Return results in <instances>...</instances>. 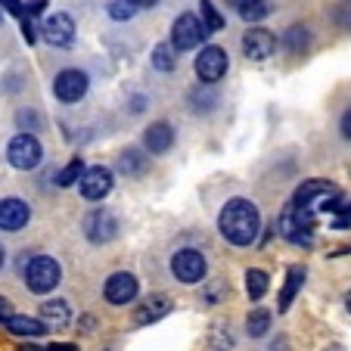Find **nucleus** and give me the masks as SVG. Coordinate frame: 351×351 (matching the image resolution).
<instances>
[{
  "mask_svg": "<svg viewBox=\"0 0 351 351\" xmlns=\"http://www.w3.org/2000/svg\"><path fill=\"white\" fill-rule=\"evenodd\" d=\"M171 274L180 283H199L206 277V255L196 252V249H180L171 258Z\"/></svg>",
  "mask_w": 351,
  "mask_h": 351,
  "instance_id": "5",
  "label": "nucleus"
},
{
  "mask_svg": "<svg viewBox=\"0 0 351 351\" xmlns=\"http://www.w3.org/2000/svg\"><path fill=\"white\" fill-rule=\"evenodd\" d=\"M153 66L159 69V72H171L174 66H178V56H174V47L171 44H159L153 50Z\"/></svg>",
  "mask_w": 351,
  "mask_h": 351,
  "instance_id": "24",
  "label": "nucleus"
},
{
  "mask_svg": "<svg viewBox=\"0 0 351 351\" xmlns=\"http://www.w3.org/2000/svg\"><path fill=\"white\" fill-rule=\"evenodd\" d=\"M62 280V271H60V261H53L50 255H38L25 265V283L32 292H50L56 289Z\"/></svg>",
  "mask_w": 351,
  "mask_h": 351,
  "instance_id": "3",
  "label": "nucleus"
},
{
  "mask_svg": "<svg viewBox=\"0 0 351 351\" xmlns=\"http://www.w3.org/2000/svg\"><path fill=\"white\" fill-rule=\"evenodd\" d=\"M40 156H44V149H40V143H38L34 134H16V137L10 140V146H7L10 165L19 168V171H32V168H38Z\"/></svg>",
  "mask_w": 351,
  "mask_h": 351,
  "instance_id": "4",
  "label": "nucleus"
},
{
  "mask_svg": "<svg viewBox=\"0 0 351 351\" xmlns=\"http://www.w3.org/2000/svg\"><path fill=\"white\" fill-rule=\"evenodd\" d=\"M137 7H153V3H159V0H134Z\"/></svg>",
  "mask_w": 351,
  "mask_h": 351,
  "instance_id": "36",
  "label": "nucleus"
},
{
  "mask_svg": "<svg viewBox=\"0 0 351 351\" xmlns=\"http://www.w3.org/2000/svg\"><path fill=\"white\" fill-rule=\"evenodd\" d=\"M202 25H206V32H221V25H224V19L218 16V10L208 3V0H202Z\"/></svg>",
  "mask_w": 351,
  "mask_h": 351,
  "instance_id": "28",
  "label": "nucleus"
},
{
  "mask_svg": "<svg viewBox=\"0 0 351 351\" xmlns=\"http://www.w3.org/2000/svg\"><path fill=\"white\" fill-rule=\"evenodd\" d=\"M339 199H342V193H339L330 180H308V184H302L295 190L292 206H295L298 212H305L308 218L317 221V215H330L332 208H336Z\"/></svg>",
  "mask_w": 351,
  "mask_h": 351,
  "instance_id": "2",
  "label": "nucleus"
},
{
  "mask_svg": "<svg viewBox=\"0 0 351 351\" xmlns=\"http://www.w3.org/2000/svg\"><path fill=\"white\" fill-rule=\"evenodd\" d=\"M267 286H271V280H267L265 271H258V267H249V271H245V292H249L252 302L267 295Z\"/></svg>",
  "mask_w": 351,
  "mask_h": 351,
  "instance_id": "22",
  "label": "nucleus"
},
{
  "mask_svg": "<svg viewBox=\"0 0 351 351\" xmlns=\"http://www.w3.org/2000/svg\"><path fill=\"white\" fill-rule=\"evenodd\" d=\"M53 93L62 103H78L87 93V75L78 72V69H62L53 81Z\"/></svg>",
  "mask_w": 351,
  "mask_h": 351,
  "instance_id": "8",
  "label": "nucleus"
},
{
  "mask_svg": "<svg viewBox=\"0 0 351 351\" xmlns=\"http://www.w3.org/2000/svg\"><path fill=\"white\" fill-rule=\"evenodd\" d=\"M7 330L13 332V336H44L47 332V324L44 320H34V317H25V314H13V317L7 320Z\"/></svg>",
  "mask_w": 351,
  "mask_h": 351,
  "instance_id": "19",
  "label": "nucleus"
},
{
  "mask_svg": "<svg viewBox=\"0 0 351 351\" xmlns=\"http://www.w3.org/2000/svg\"><path fill=\"white\" fill-rule=\"evenodd\" d=\"M302 283H305V267H289V274H286V286L283 292H280V311H289L292 298H295V292L302 289Z\"/></svg>",
  "mask_w": 351,
  "mask_h": 351,
  "instance_id": "21",
  "label": "nucleus"
},
{
  "mask_svg": "<svg viewBox=\"0 0 351 351\" xmlns=\"http://www.w3.org/2000/svg\"><path fill=\"white\" fill-rule=\"evenodd\" d=\"M227 3H230L245 22H258L271 13V3H267V0H227Z\"/></svg>",
  "mask_w": 351,
  "mask_h": 351,
  "instance_id": "20",
  "label": "nucleus"
},
{
  "mask_svg": "<svg viewBox=\"0 0 351 351\" xmlns=\"http://www.w3.org/2000/svg\"><path fill=\"white\" fill-rule=\"evenodd\" d=\"M40 320H44L47 326H53V330H62V326H69V320H72V311H69V305L62 298H53V302H44V305H40Z\"/></svg>",
  "mask_w": 351,
  "mask_h": 351,
  "instance_id": "18",
  "label": "nucleus"
},
{
  "mask_svg": "<svg viewBox=\"0 0 351 351\" xmlns=\"http://www.w3.org/2000/svg\"><path fill=\"white\" fill-rule=\"evenodd\" d=\"M330 221H332V227H339V230L351 227V202H342V199H339L336 208L330 212Z\"/></svg>",
  "mask_w": 351,
  "mask_h": 351,
  "instance_id": "27",
  "label": "nucleus"
},
{
  "mask_svg": "<svg viewBox=\"0 0 351 351\" xmlns=\"http://www.w3.org/2000/svg\"><path fill=\"white\" fill-rule=\"evenodd\" d=\"M78 184H81V196L90 199V202H99V199L109 196V190H112V171L103 165H93V168H87Z\"/></svg>",
  "mask_w": 351,
  "mask_h": 351,
  "instance_id": "10",
  "label": "nucleus"
},
{
  "mask_svg": "<svg viewBox=\"0 0 351 351\" xmlns=\"http://www.w3.org/2000/svg\"><path fill=\"white\" fill-rule=\"evenodd\" d=\"M40 32H44L47 44L69 47L75 40V22H72V16H66V13H53V16H47L44 19Z\"/></svg>",
  "mask_w": 351,
  "mask_h": 351,
  "instance_id": "11",
  "label": "nucleus"
},
{
  "mask_svg": "<svg viewBox=\"0 0 351 351\" xmlns=\"http://www.w3.org/2000/svg\"><path fill=\"white\" fill-rule=\"evenodd\" d=\"M274 47H277V38H274L267 28H252V32H245V38H243V53L255 62L267 60V56L274 53Z\"/></svg>",
  "mask_w": 351,
  "mask_h": 351,
  "instance_id": "14",
  "label": "nucleus"
},
{
  "mask_svg": "<svg viewBox=\"0 0 351 351\" xmlns=\"http://www.w3.org/2000/svg\"><path fill=\"white\" fill-rule=\"evenodd\" d=\"M134 13H137V3H134V0H109V16H112V19L125 22V19H131Z\"/></svg>",
  "mask_w": 351,
  "mask_h": 351,
  "instance_id": "26",
  "label": "nucleus"
},
{
  "mask_svg": "<svg viewBox=\"0 0 351 351\" xmlns=\"http://www.w3.org/2000/svg\"><path fill=\"white\" fill-rule=\"evenodd\" d=\"M221 237L233 245H252L261 233V215L249 199H230L218 215Z\"/></svg>",
  "mask_w": 351,
  "mask_h": 351,
  "instance_id": "1",
  "label": "nucleus"
},
{
  "mask_svg": "<svg viewBox=\"0 0 351 351\" xmlns=\"http://www.w3.org/2000/svg\"><path fill=\"white\" fill-rule=\"evenodd\" d=\"M0 7H7V13L13 16H25V3H19V0H0Z\"/></svg>",
  "mask_w": 351,
  "mask_h": 351,
  "instance_id": "31",
  "label": "nucleus"
},
{
  "mask_svg": "<svg viewBox=\"0 0 351 351\" xmlns=\"http://www.w3.org/2000/svg\"><path fill=\"white\" fill-rule=\"evenodd\" d=\"M84 171H87V168H84V162H81V159H72L66 168H62L60 174H56V184H60V186H72L75 180H81V178H84Z\"/></svg>",
  "mask_w": 351,
  "mask_h": 351,
  "instance_id": "25",
  "label": "nucleus"
},
{
  "mask_svg": "<svg viewBox=\"0 0 351 351\" xmlns=\"http://www.w3.org/2000/svg\"><path fill=\"white\" fill-rule=\"evenodd\" d=\"M245 330H249V336L252 339H261L267 330H271V311H265V308L252 311L249 314V320H245Z\"/></svg>",
  "mask_w": 351,
  "mask_h": 351,
  "instance_id": "23",
  "label": "nucleus"
},
{
  "mask_svg": "<svg viewBox=\"0 0 351 351\" xmlns=\"http://www.w3.org/2000/svg\"><path fill=\"white\" fill-rule=\"evenodd\" d=\"M206 34H208L206 25H202L196 16L184 13V16H178V22H174V28H171V47L174 50H193Z\"/></svg>",
  "mask_w": 351,
  "mask_h": 351,
  "instance_id": "6",
  "label": "nucleus"
},
{
  "mask_svg": "<svg viewBox=\"0 0 351 351\" xmlns=\"http://www.w3.org/2000/svg\"><path fill=\"white\" fill-rule=\"evenodd\" d=\"M196 75L206 81V84L221 81L227 75V53L221 47H206V50L196 56Z\"/></svg>",
  "mask_w": 351,
  "mask_h": 351,
  "instance_id": "7",
  "label": "nucleus"
},
{
  "mask_svg": "<svg viewBox=\"0 0 351 351\" xmlns=\"http://www.w3.org/2000/svg\"><path fill=\"white\" fill-rule=\"evenodd\" d=\"M84 233L90 243H109V239H115V233H119V221H115L112 212L97 208V212H90L84 218Z\"/></svg>",
  "mask_w": 351,
  "mask_h": 351,
  "instance_id": "9",
  "label": "nucleus"
},
{
  "mask_svg": "<svg viewBox=\"0 0 351 351\" xmlns=\"http://www.w3.org/2000/svg\"><path fill=\"white\" fill-rule=\"evenodd\" d=\"M50 351H78V345H69V342H56V345H50Z\"/></svg>",
  "mask_w": 351,
  "mask_h": 351,
  "instance_id": "34",
  "label": "nucleus"
},
{
  "mask_svg": "<svg viewBox=\"0 0 351 351\" xmlns=\"http://www.w3.org/2000/svg\"><path fill=\"white\" fill-rule=\"evenodd\" d=\"M0 267H3V249H0Z\"/></svg>",
  "mask_w": 351,
  "mask_h": 351,
  "instance_id": "37",
  "label": "nucleus"
},
{
  "mask_svg": "<svg viewBox=\"0 0 351 351\" xmlns=\"http://www.w3.org/2000/svg\"><path fill=\"white\" fill-rule=\"evenodd\" d=\"M119 168H121V171H125V174H143L146 162L140 159L137 153H125V156H121V159H119Z\"/></svg>",
  "mask_w": 351,
  "mask_h": 351,
  "instance_id": "30",
  "label": "nucleus"
},
{
  "mask_svg": "<svg viewBox=\"0 0 351 351\" xmlns=\"http://www.w3.org/2000/svg\"><path fill=\"white\" fill-rule=\"evenodd\" d=\"M348 311H351V292H348Z\"/></svg>",
  "mask_w": 351,
  "mask_h": 351,
  "instance_id": "38",
  "label": "nucleus"
},
{
  "mask_svg": "<svg viewBox=\"0 0 351 351\" xmlns=\"http://www.w3.org/2000/svg\"><path fill=\"white\" fill-rule=\"evenodd\" d=\"M143 143H146V149L153 156H162V153H168L174 146V128L168 125V121H153V125L146 128V134H143Z\"/></svg>",
  "mask_w": 351,
  "mask_h": 351,
  "instance_id": "15",
  "label": "nucleus"
},
{
  "mask_svg": "<svg viewBox=\"0 0 351 351\" xmlns=\"http://www.w3.org/2000/svg\"><path fill=\"white\" fill-rule=\"evenodd\" d=\"M28 218H32V208L22 199H0V230L16 233L28 224Z\"/></svg>",
  "mask_w": 351,
  "mask_h": 351,
  "instance_id": "12",
  "label": "nucleus"
},
{
  "mask_svg": "<svg viewBox=\"0 0 351 351\" xmlns=\"http://www.w3.org/2000/svg\"><path fill=\"white\" fill-rule=\"evenodd\" d=\"M19 351H50V348H40V345H22Z\"/></svg>",
  "mask_w": 351,
  "mask_h": 351,
  "instance_id": "35",
  "label": "nucleus"
},
{
  "mask_svg": "<svg viewBox=\"0 0 351 351\" xmlns=\"http://www.w3.org/2000/svg\"><path fill=\"white\" fill-rule=\"evenodd\" d=\"M286 44H289L292 53H302V50H305V44H308L305 28H302V25H292L289 32H286Z\"/></svg>",
  "mask_w": 351,
  "mask_h": 351,
  "instance_id": "29",
  "label": "nucleus"
},
{
  "mask_svg": "<svg viewBox=\"0 0 351 351\" xmlns=\"http://www.w3.org/2000/svg\"><path fill=\"white\" fill-rule=\"evenodd\" d=\"M10 317H13V305H10L7 298L0 295V324H7Z\"/></svg>",
  "mask_w": 351,
  "mask_h": 351,
  "instance_id": "32",
  "label": "nucleus"
},
{
  "mask_svg": "<svg viewBox=\"0 0 351 351\" xmlns=\"http://www.w3.org/2000/svg\"><path fill=\"white\" fill-rule=\"evenodd\" d=\"M277 227H280V233H283L289 243H295V245H311V243H314V230L302 224V221L292 215V208H286V212L280 215Z\"/></svg>",
  "mask_w": 351,
  "mask_h": 351,
  "instance_id": "16",
  "label": "nucleus"
},
{
  "mask_svg": "<svg viewBox=\"0 0 351 351\" xmlns=\"http://www.w3.org/2000/svg\"><path fill=\"white\" fill-rule=\"evenodd\" d=\"M137 298V277L134 274H112L106 280V302L109 305H128Z\"/></svg>",
  "mask_w": 351,
  "mask_h": 351,
  "instance_id": "13",
  "label": "nucleus"
},
{
  "mask_svg": "<svg viewBox=\"0 0 351 351\" xmlns=\"http://www.w3.org/2000/svg\"><path fill=\"white\" fill-rule=\"evenodd\" d=\"M168 311H171V298H168V295H149L143 305L137 308L134 320H137L140 326H143V324H156V320H162Z\"/></svg>",
  "mask_w": 351,
  "mask_h": 351,
  "instance_id": "17",
  "label": "nucleus"
},
{
  "mask_svg": "<svg viewBox=\"0 0 351 351\" xmlns=\"http://www.w3.org/2000/svg\"><path fill=\"white\" fill-rule=\"evenodd\" d=\"M342 134H345V137L351 140V109H348V112L342 115Z\"/></svg>",
  "mask_w": 351,
  "mask_h": 351,
  "instance_id": "33",
  "label": "nucleus"
}]
</instances>
